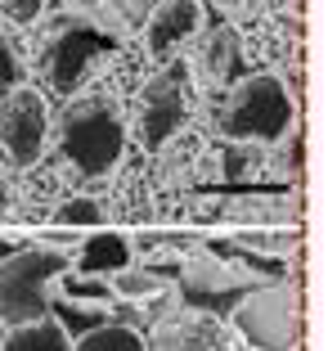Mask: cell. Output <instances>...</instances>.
Instances as JSON below:
<instances>
[{
    "mask_svg": "<svg viewBox=\"0 0 328 351\" xmlns=\"http://www.w3.org/2000/svg\"><path fill=\"white\" fill-rule=\"evenodd\" d=\"M68 275V257L54 248H23L0 266V324L23 329L50 315V279Z\"/></svg>",
    "mask_w": 328,
    "mask_h": 351,
    "instance_id": "6da1fadb",
    "label": "cell"
},
{
    "mask_svg": "<svg viewBox=\"0 0 328 351\" xmlns=\"http://www.w3.org/2000/svg\"><path fill=\"white\" fill-rule=\"evenodd\" d=\"M220 131L229 140H283L292 131V95L283 90L279 77H247L238 82L234 99H229L225 117H220Z\"/></svg>",
    "mask_w": 328,
    "mask_h": 351,
    "instance_id": "7a4b0ae2",
    "label": "cell"
},
{
    "mask_svg": "<svg viewBox=\"0 0 328 351\" xmlns=\"http://www.w3.org/2000/svg\"><path fill=\"white\" fill-rule=\"evenodd\" d=\"M234 329L257 351H297L301 311L288 289H252L234 306Z\"/></svg>",
    "mask_w": 328,
    "mask_h": 351,
    "instance_id": "3957f363",
    "label": "cell"
},
{
    "mask_svg": "<svg viewBox=\"0 0 328 351\" xmlns=\"http://www.w3.org/2000/svg\"><path fill=\"white\" fill-rule=\"evenodd\" d=\"M126 149V131L103 104H77L63 122V154L68 162H77V171L103 176L113 171L117 158Z\"/></svg>",
    "mask_w": 328,
    "mask_h": 351,
    "instance_id": "277c9868",
    "label": "cell"
},
{
    "mask_svg": "<svg viewBox=\"0 0 328 351\" xmlns=\"http://www.w3.org/2000/svg\"><path fill=\"white\" fill-rule=\"evenodd\" d=\"M180 293H185L189 306L207 311V320H212V315H229V311H234L252 289L238 284V275L229 266H216V261H189V266H180Z\"/></svg>",
    "mask_w": 328,
    "mask_h": 351,
    "instance_id": "5b68a950",
    "label": "cell"
},
{
    "mask_svg": "<svg viewBox=\"0 0 328 351\" xmlns=\"http://www.w3.org/2000/svg\"><path fill=\"white\" fill-rule=\"evenodd\" d=\"M0 145L18 167H31L45 149V108L31 90H14L0 108Z\"/></svg>",
    "mask_w": 328,
    "mask_h": 351,
    "instance_id": "8992f818",
    "label": "cell"
},
{
    "mask_svg": "<svg viewBox=\"0 0 328 351\" xmlns=\"http://www.w3.org/2000/svg\"><path fill=\"white\" fill-rule=\"evenodd\" d=\"M180 126H185V90H180V77L157 73L140 95V135H144V145L149 149L166 145Z\"/></svg>",
    "mask_w": 328,
    "mask_h": 351,
    "instance_id": "52a82bcc",
    "label": "cell"
},
{
    "mask_svg": "<svg viewBox=\"0 0 328 351\" xmlns=\"http://www.w3.org/2000/svg\"><path fill=\"white\" fill-rule=\"evenodd\" d=\"M108 50H113V41H108L103 32L68 27L59 41L50 45V82H54V90H72V86L86 77V68H90L99 54H108Z\"/></svg>",
    "mask_w": 328,
    "mask_h": 351,
    "instance_id": "ba28073f",
    "label": "cell"
},
{
    "mask_svg": "<svg viewBox=\"0 0 328 351\" xmlns=\"http://www.w3.org/2000/svg\"><path fill=\"white\" fill-rule=\"evenodd\" d=\"M144 351H229V333L207 315L166 320L153 329V342H144Z\"/></svg>",
    "mask_w": 328,
    "mask_h": 351,
    "instance_id": "9c48e42d",
    "label": "cell"
},
{
    "mask_svg": "<svg viewBox=\"0 0 328 351\" xmlns=\"http://www.w3.org/2000/svg\"><path fill=\"white\" fill-rule=\"evenodd\" d=\"M194 27H198V0H171V5H162V10L149 19L144 41H149L153 54H166L175 41H185Z\"/></svg>",
    "mask_w": 328,
    "mask_h": 351,
    "instance_id": "30bf717a",
    "label": "cell"
},
{
    "mask_svg": "<svg viewBox=\"0 0 328 351\" xmlns=\"http://www.w3.org/2000/svg\"><path fill=\"white\" fill-rule=\"evenodd\" d=\"M126 261H131V243H126L122 234H94L90 243L81 248L77 266H81L86 275L103 279V275H117V270H126Z\"/></svg>",
    "mask_w": 328,
    "mask_h": 351,
    "instance_id": "8fae6325",
    "label": "cell"
},
{
    "mask_svg": "<svg viewBox=\"0 0 328 351\" xmlns=\"http://www.w3.org/2000/svg\"><path fill=\"white\" fill-rule=\"evenodd\" d=\"M0 351H72V342H68V333L45 315V320H36V324L10 329L5 342H0Z\"/></svg>",
    "mask_w": 328,
    "mask_h": 351,
    "instance_id": "7c38bea8",
    "label": "cell"
},
{
    "mask_svg": "<svg viewBox=\"0 0 328 351\" xmlns=\"http://www.w3.org/2000/svg\"><path fill=\"white\" fill-rule=\"evenodd\" d=\"M50 320L68 333V342H77L86 333L103 329L108 324V311L103 306H77V302H50Z\"/></svg>",
    "mask_w": 328,
    "mask_h": 351,
    "instance_id": "4fadbf2b",
    "label": "cell"
},
{
    "mask_svg": "<svg viewBox=\"0 0 328 351\" xmlns=\"http://www.w3.org/2000/svg\"><path fill=\"white\" fill-rule=\"evenodd\" d=\"M72 351H144V338L140 329H126V324H103V329L86 333V338L72 342Z\"/></svg>",
    "mask_w": 328,
    "mask_h": 351,
    "instance_id": "5bb4252c",
    "label": "cell"
},
{
    "mask_svg": "<svg viewBox=\"0 0 328 351\" xmlns=\"http://www.w3.org/2000/svg\"><path fill=\"white\" fill-rule=\"evenodd\" d=\"M238 63H243V54H238V32L234 27H220L212 36V45H207V68H212L220 82H234Z\"/></svg>",
    "mask_w": 328,
    "mask_h": 351,
    "instance_id": "9a60e30c",
    "label": "cell"
},
{
    "mask_svg": "<svg viewBox=\"0 0 328 351\" xmlns=\"http://www.w3.org/2000/svg\"><path fill=\"white\" fill-rule=\"evenodd\" d=\"M63 279V302H77V306H108V302L117 298L113 293V284H103V279H94V275H59Z\"/></svg>",
    "mask_w": 328,
    "mask_h": 351,
    "instance_id": "2e32d148",
    "label": "cell"
},
{
    "mask_svg": "<svg viewBox=\"0 0 328 351\" xmlns=\"http://www.w3.org/2000/svg\"><path fill=\"white\" fill-rule=\"evenodd\" d=\"M229 261H234V266H238V261H243V266L247 270H252V275H261V279H275V284H279V279H283V257H266V252H247V248H238V243H229Z\"/></svg>",
    "mask_w": 328,
    "mask_h": 351,
    "instance_id": "e0dca14e",
    "label": "cell"
},
{
    "mask_svg": "<svg viewBox=\"0 0 328 351\" xmlns=\"http://www.w3.org/2000/svg\"><path fill=\"white\" fill-rule=\"evenodd\" d=\"M54 221H59V226H99L103 207L94 203V198H72V203H63L59 212H54Z\"/></svg>",
    "mask_w": 328,
    "mask_h": 351,
    "instance_id": "ac0fdd59",
    "label": "cell"
},
{
    "mask_svg": "<svg viewBox=\"0 0 328 351\" xmlns=\"http://www.w3.org/2000/svg\"><path fill=\"white\" fill-rule=\"evenodd\" d=\"M162 284H166V279L144 275V270H117L113 293H122V298H144V293H162Z\"/></svg>",
    "mask_w": 328,
    "mask_h": 351,
    "instance_id": "d6986e66",
    "label": "cell"
},
{
    "mask_svg": "<svg viewBox=\"0 0 328 351\" xmlns=\"http://www.w3.org/2000/svg\"><path fill=\"white\" fill-rule=\"evenodd\" d=\"M297 239L292 234H243L238 239V248H247V252H266V248H292Z\"/></svg>",
    "mask_w": 328,
    "mask_h": 351,
    "instance_id": "ffe728a7",
    "label": "cell"
},
{
    "mask_svg": "<svg viewBox=\"0 0 328 351\" xmlns=\"http://www.w3.org/2000/svg\"><path fill=\"white\" fill-rule=\"evenodd\" d=\"M5 14L14 23H36L41 19V0H5Z\"/></svg>",
    "mask_w": 328,
    "mask_h": 351,
    "instance_id": "44dd1931",
    "label": "cell"
},
{
    "mask_svg": "<svg viewBox=\"0 0 328 351\" xmlns=\"http://www.w3.org/2000/svg\"><path fill=\"white\" fill-rule=\"evenodd\" d=\"M18 82V63H14V50L0 41V86H14Z\"/></svg>",
    "mask_w": 328,
    "mask_h": 351,
    "instance_id": "7402d4cb",
    "label": "cell"
},
{
    "mask_svg": "<svg viewBox=\"0 0 328 351\" xmlns=\"http://www.w3.org/2000/svg\"><path fill=\"white\" fill-rule=\"evenodd\" d=\"M14 252H18V248H14V243H5V239H0V266H5V261H10Z\"/></svg>",
    "mask_w": 328,
    "mask_h": 351,
    "instance_id": "603a6c76",
    "label": "cell"
},
{
    "mask_svg": "<svg viewBox=\"0 0 328 351\" xmlns=\"http://www.w3.org/2000/svg\"><path fill=\"white\" fill-rule=\"evenodd\" d=\"M77 10H99V0H72Z\"/></svg>",
    "mask_w": 328,
    "mask_h": 351,
    "instance_id": "cb8c5ba5",
    "label": "cell"
},
{
    "mask_svg": "<svg viewBox=\"0 0 328 351\" xmlns=\"http://www.w3.org/2000/svg\"><path fill=\"white\" fill-rule=\"evenodd\" d=\"M5 333H10V329H5V324H0V342H5Z\"/></svg>",
    "mask_w": 328,
    "mask_h": 351,
    "instance_id": "d4e9b609",
    "label": "cell"
},
{
    "mask_svg": "<svg viewBox=\"0 0 328 351\" xmlns=\"http://www.w3.org/2000/svg\"><path fill=\"white\" fill-rule=\"evenodd\" d=\"M0 203H5V189H0Z\"/></svg>",
    "mask_w": 328,
    "mask_h": 351,
    "instance_id": "484cf974",
    "label": "cell"
}]
</instances>
